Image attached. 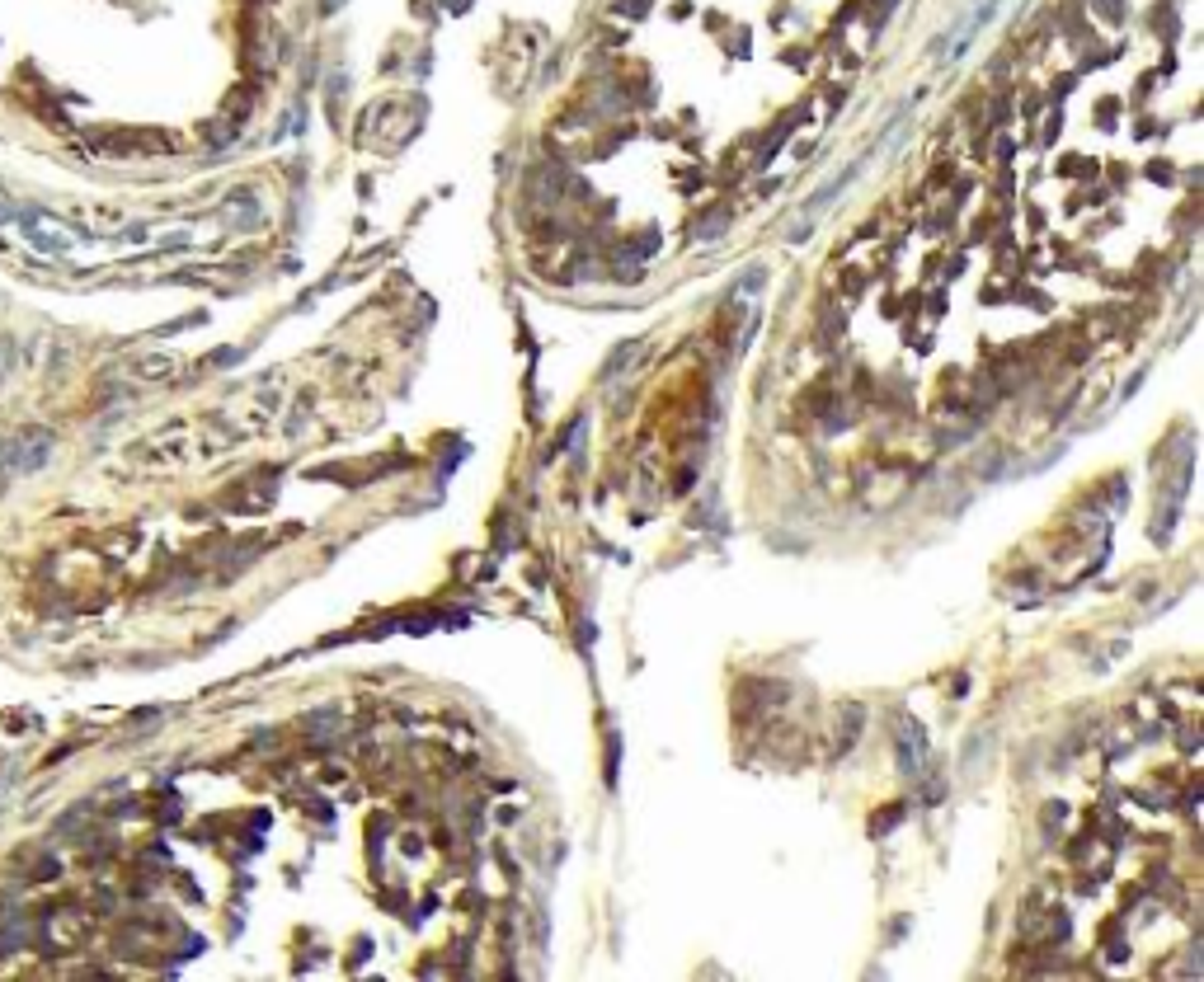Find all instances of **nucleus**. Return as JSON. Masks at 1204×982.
I'll return each mask as SVG.
<instances>
[{"label":"nucleus","instance_id":"1","mask_svg":"<svg viewBox=\"0 0 1204 982\" xmlns=\"http://www.w3.org/2000/svg\"><path fill=\"white\" fill-rule=\"evenodd\" d=\"M927 734H923V724L918 720H899V766L908 771V776H923L927 771Z\"/></svg>","mask_w":1204,"mask_h":982},{"label":"nucleus","instance_id":"2","mask_svg":"<svg viewBox=\"0 0 1204 982\" xmlns=\"http://www.w3.org/2000/svg\"><path fill=\"white\" fill-rule=\"evenodd\" d=\"M631 358H640V344H626V348H617V353H612V363H607V376H621V367H626Z\"/></svg>","mask_w":1204,"mask_h":982}]
</instances>
